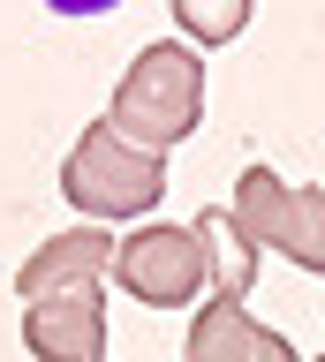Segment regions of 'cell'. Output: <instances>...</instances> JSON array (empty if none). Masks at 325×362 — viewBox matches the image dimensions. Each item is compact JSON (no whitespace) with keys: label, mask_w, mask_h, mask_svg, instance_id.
Returning <instances> with one entry per match:
<instances>
[{"label":"cell","mask_w":325,"mask_h":362,"mask_svg":"<svg viewBox=\"0 0 325 362\" xmlns=\"http://www.w3.org/2000/svg\"><path fill=\"white\" fill-rule=\"evenodd\" d=\"M121 129V144H137V151L166 158L174 144H182L197 121H205V53L182 38H159V45H144L137 68L121 76L114 90V113H106Z\"/></svg>","instance_id":"1"},{"label":"cell","mask_w":325,"mask_h":362,"mask_svg":"<svg viewBox=\"0 0 325 362\" xmlns=\"http://www.w3.org/2000/svg\"><path fill=\"white\" fill-rule=\"evenodd\" d=\"M61 189H69L91 219H137V211H152L166 189V158L137 151V144H121L114 121H91L84 129V144L69 151V166H61Z\"/></svg>","instance_id":"2"},{"label":"cell","mask_w":325,"mask_h":362,"mask_svg":"<svg viewBox=\"0 0 325 362\" xmlns=\"http://www.w3.org/2000/svg\"><path fill=\"white\" fill-rule=\"evenodd\" d=\"M227 219L250 249L273 242L302 272H325V189H287L273 166H242V189H234Z\"/></svg>","instance_id":"3"},{"label":"cell","mask_w":325,"mask_h":362,"mask_svg":"<svg viewBox=\"0 0 325 362\" xmlns=\"http://www.w3.org/2000/svg\"><path fill=\"white\" fill-rule=\"evenodd\" d=\"M114 279H121V294H137L152 310H182L212 279V264H205L197 226H144V234H129L114 249Z\"/></svg>","instance_id":"4"},{"label":"cell","mask_w":325,"mask_h":362,"mask_svg":"<svg viewBox=\"0 0 325 362\" xmlns=\"http://www.w3.org/2000/svg\"><path fill=\"white\" fill-rule=\"evenodd\" d=\"M23 347L38 362H106V302L91 287H61L23 310Z\"/></svg>","instance_id":"5"},{"label":"cell","mask_w":325,"mask_h":362,"mask_svg":"<svg viewBox=\"0 0 325 362\" xmlns=\"http://www.w3.org/2000/svg\"><path fill=\"white\" fill-rule=\"evenodd\" d=\"M114 249L121 242L106 226H69V234H53V242L16 272V294H23V302H46V294H61V287H91V279L114 272Z\"/></svg>","instance_id":"6"},{"label":"cell","mask_w":325,"mask_h":362,"mask_svg":"<svg viewBox=\"0 0 325 362\" xmlns=\"http://www.w3.org/2000/svg\"><path fill=\"white\" fill-rule=\"evenodd\" d=\"M189 362H302V355L280 332H265L242 302H205L189 332Z\"/></svg>","instance_id":"7"},{"label":"cell","mask_w":325,"mask_h":362,"mask_svg":"<svg viewBox=\"0 0 325 362\" xmlns=\"http://www.w3.org/2000/svg\"><path fill=\"white\" fill-rule=\"evenodd\" d=\"M197 242H205V264H212V287H219V302H242L257 279V249L234 234L227 211H205L197 219Z\"/></svg>","instance_id":"8"},{"label":"cell","mask_w":325,"mask_h":362,"mask_svg":"<svg viewBox=\"0 0 325 362\" xmlns=\"http://www.w3.org/2000/svg\"><path fill=\"white\" fill-rule=\"evenodd\" d=\"M174 23H182V45H227L250 30V0H174Z\"/></svg>","instance_id":"9"},{"label":"cell","mask_w":325,"mask_h":362,"mask_svg":"<svg viewBox=\"0 0 325 362\" xmlns=\"http://www.w3.org/2000/svg\"><path fill=\"white\" fill-rule=\"evenodd\" d=\"M318 362H325V355H318Z\"/></svg>","instance_id":"10"}]
</instances>
